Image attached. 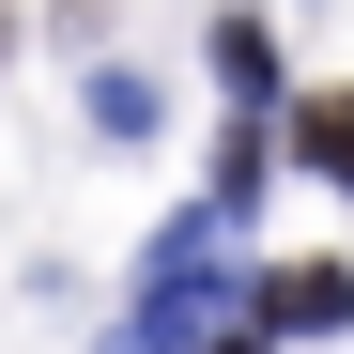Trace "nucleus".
I'll use <instances>...</instances> for the list:
<instances>
[{
    "instance_id": "1",
    "label": "nucleus",
    "mask_w": 354,
    "mask_h": 354,
    "mask_svg": "<svg viewBox=\"0 0 354 354\" xmlns=\"http://www.w3.org/2000/svg\"><path fill=\"white\" fill-rule=\"evenodd\" d=\"M262 324H277V339L354 324V262H277V277H262Z\"/></svg>"
},
{
    "instance_id": "2",
    "label": "nucleus",
    "mask_w": 354,
    "mask_h": 354,
    "mask_svg": "<svg viewBox=\"0 0 354 354\" xmlns=\"http://www.w3.org/2000/svg\"><path fill=\"white\" fill-rule=\"evenodd\" d=\"M292 169L354 201V93H292Z\"/></svg>"
},
{
    "instance_id": "3",
    "label": "nucleus",
    "mask_w": 354,
    "mask_h": 354,
    "mask_svg": "<svg viewBox=\"0 0 354 354\" xmlns=\"http://www.w3.org/2000/svg\"><path fill=\"white\" fill-rule=\"evenodd\" d=\"M154 108H169V93H154L139 62H108V77H93V124H108V139H154Z\"/></svg>"
},
{
    "instance_id": "4",
    "label": "nucleus",
    "mask_w": 354,
    "mask_h": 354,
    "mask_svg": "<svg viewBox=\"0 0 354 354\" xmlns=\"http://www.w3.org/2000/svg\"><path fill=\"white\" fill-rule=\"evenodd\" d=\"M216 77H231V93H277V31L231 16V31H216Z\"/></svg>"
},
{
    "instance_id": "5",
    "label": "nucleus",
    "mask_w": 354,
    "mask_h": 354,
    "mask_svg": "<svg viewBox=\"0 0 354 354\" xmlns=\"http://www.w3.org/2000/svg\"><path fill=\"white\" fill-rule=\"evenodd\" d=\"M262 185H277V169H262V139H216V216H247Z\"/></svg>"
},
{
    "instance_id": "6",
    "label": "nucleus",
    "mask_w": 354,
    "mask_h": 354,
    "mask_svg": "<svg viewBox=\"0 0 354 354\" xmlns=\"http://www.w3.org/2000/svg\"><path fill=\"white\" fill-rule=\"evenodd\" d=\"M0 46H16V0H0Z\"/></svg>"
},
{
    "instance_id": "7",
    "label": "nucleus",
    "mask_w": 354,
    "mask_h": 354,
    "mask_svg": "<svg viewBox=\"0 0 354 354\" xmlns=\"http://www.w3.org/2000/svg\"><path fill=\"white\" fill-rule=\"evenodd\" d=\"M216 354H262V339H216Z\"/></svg>"
}]
</instances>
